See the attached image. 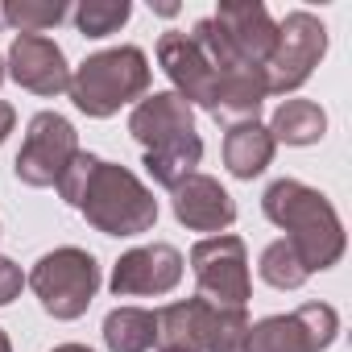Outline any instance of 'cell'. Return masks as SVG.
<instances>
[{
  "instance_id": "cell-9",
  "label": "cell",
  "mask_w": 352,
  "mask_h": 352,
  "mask_svg": "<svg viewBox=\"0 0 352 352\" xmlns=\"http://www.w3.org/2000/svg\"><path fill=\"white\" fill-rule=\"evenodd\" d=\"M75 153H79L75 124L58 112H38L30 120V133H25V145L17 153L13 170L25 187H54Z\"/></svg>"
},
{
  "instance_id": "cell-7",
  "label": "cell",
  "mask_w": 352,
  "mask_h": 352,
  "mask_svg": "<svg viewBox=\"0 0 352 352\" xmlns=\"http://www.w3.org/2000/svg\"><path fill=\"white\" fill-rule=\"evenodd\" d=\"M327 50V30L315 13H286V21L278 25V46L265 63V91H294L311 79V71L319 67Z\"/></svg>"
},
{
  "instance_id": "cell-25",
  "label": "cell",
  "mask_w": 352,
  "mask_h": 352,
  "mask_svg": "<svg viewBox=\"0 0 352 352\" xmlns=\"http://www.w3.org/2000/svg\"><path fill=\"white\" fill-rule=\"evenodd\" d=\"M54 352H91V348H83V344H58Z\"/></svg>"
},
{
  "instance_id": "cell-13",
  "label": "cell",
  "mask_w": 352,
  "mask_h": 352,
  "mask_svg": "<svg viewBox=\"0 0 352 352\" xmlns=\"http://www.w3.org/2000/svg\"><path fill=\"white\" fill-rule=\"evenodd\" d=\"M183 278V253L174 245H141V249H129L116 270H112V294L116 298H129V294H170Z\"/></svg>"
},
{
  "instance_id": "cell-1",
  "label": "cell",
  "mask_w": 352,
  "mask_h": 352,
  "mask_svg": "<svg viewBox=\"0 0 352 352\" xmlns=\"http://www.w3.org/2000/svg\"><path fill=\"white\" fill-rule=\"evenodd\" d=\"M129 133L145 149V166L153 174V183H162L170 191L187 174H195V166L204 157V141L195 133V108L174 91L145 96L129 116Z\"/></svg>"
},
{
  "instance_id": "cell-24",
  "label": "cell",
  "mask_w": 352,
  "mask_h": 352,
  "mask_svg": "<svg viewBox=\"0 0 352 352\" xmlns=\"http://www.w3.org/2000/svg\"><path fill=\"white\" fill-rule=\"evenodd\" d=\"M13 124H17V112H13V104H5V100H0V145H5V137L13 133Z\"/></svg>"
},
{
  "instance_id": "cell-4",
  "label": "cell",
  "mask_w": 352,
  "mask_h": 352,
  "mask_svg": "<svg viewBox=\"0 0 352 352\" xmlns=\"http://www.w3.org/2000/svg\"><path fill=\"white\" fill-rule=\"evenodd\" d=\"M249 327L253 323L245 307L187 298L157 311V348L162 352H245Z\"/></svg>"
},
{
  "instance_id": "cell-26",
  "label": "cell",
  "mask_w": 352,
  "mask_h": 352,
  "mask_svg": "<svg viewBox=\"0 0 352 352\" xmlns=\"http://www.w3.org/2000/svg\"><path fill=\"white\" fill-rule=\"evenodd\" d=\"M0 352H13V344H9V336H5V327H0Z\"/></svg>"
},
{
  "instance_id": "cell-11",
  "label": "cell",
  "mask_w": 352,
  "mask_h": 352,
  "mask_svg": "<svg viewBox=\"0 0 352 352\" xmlns=\"http://www.w3.org/2000/svg\"><path fill=\"white\" fill-rule=\"evenodd\" d=\"M212 25L220 30L224 46L241 63L265 71V63H270V54L278 46V21L270 17V9L261 0H224L216 9V17H212Z\"/></svg>"
},
{
  "instance_id": "cell-17",
  "label": "cell",
  "mask_w": 352,
  "mask_h": 352,
  "mask_svg": "<svg viewBox=\"0 0 352 352\" xmlns=\"http://www.w3.org/2000/svg\"><path fill=\"white\" fill-rule=\"evenodd\" d=\"M104 344H108V352H149L157 344V311H141V307L108 311Z\"/></svg>"
},
{
  "instance_id": "cell-22",
  "label": "cell",
  "mask_w": 352,
  "mask_h": 352,
  "mask_svg": "<svg viewBox=\"0 0 352 352\" xmlns=\"http://www.w3.org/2000/svg\"><path fill=\"white\" fill-rule=\"evenodd\" d=\"M96 162H100L96 153H83V149H79V153L71 157V166L63 170V179L54 183V187H58V195H63L71 208H79V199H83V191H87V179H91Z\"/></svg>"
},
{
  "instance_id": "cell-6",
  "label": "cell",
  "mask_w": 352,
  "mask_h": 352,
  "mask_svg": "<svg viewBox=\"0 0 352 352\" xmlns=\"http://www.w3.org/2000/svg\"><path fill=\"white\" fill-rule=\"evenodd\" d=\"M30 286H34V294L42 298V307L54 319H79L91 307L96 290H100V265H96V257L87 249L67 245V249L46 253L34 265Z\"/></svg>"
},
{
  "instance_id": "cell-16",
  "label": "cell",
  "mask_w": 352,
  "mask_h": 352,
  "mask_svg": "<svg viewBox=\"0 0 352 352\" xmlns=\"http://www.w3.org/2000/svg\"><path fill=\"white\" fill-rule=\"evenodd\" d=\"M274 157V137L265 124L257 120H241L228 129L224 137V166L228 174H236V179H257V174L270 166Z\"/></svg>"
},
{
  "instance_id": "cell-3",
  "label": "cell",
  "mask_w": 352,
  "mask_h": 352,
  "mask_svg": "<svg viewBox=\"0 0 352 352\" xmlns=\"http://www.w3.org/2000/svg\"><path fill=\"white\" fill-rule=\"evenodd\" d=\"M79 212L104 236H141L157 224V199L133 170L116 162H96Z\"/></svg>"
},
{
  "instance_id": "cell-5",
  "label": "cell",
  "mask_w": 352,
  "mask_h": 352,
  "mask_svg": "<svg viewBox=\"0 0 352 352\" xmlns=\"http://www.w3.org/2000/svg\"><path fill=\"white\" fill-rule=\"evenodd\" d=\"M71 100L87 116H112L133 100H145L149 91V58L137 46H116L91 54L71 75Z\"/></svg>"
},
{
  "instance_id": "cell-23",
  "label": "cell",
  "mask_w": 352,
  "mask_h": 352,
  "mask_svg": "<svg viewBox=\"0 0 352 352\" xmlns=\"http://www.w3.org/2000/svg\"><path fill=\"white\" fill-rule=\"evenodd\" d=\"M21 286H25L21 265H17V261H9V257H0V307H9V302L21 294Z\"/></svg>"
},
{
  "instance_id": "cell-14",
  "label": "cell",
  "mask_w": 352,
  "mask_h": 352,
  "mask_svg": "<svg viewBox=\"0 0 352 352\" xmlns=\"http://www.w3.org/2000/svg\"><path fill=\"white\" fill-rule=\"evenodd\" d=\"M9 75L34 96H58L71 87V67L63 50L42 34H17L9 46Z\"/></svg>"
},
{
  "instance_id": "cell-20",
  "label": "cell",
  "mask_w": 352,
  "mask_h": 352,
  "mask_svg": "<svg viewBox=\"0 0 352 352\" xmlns=\"http://www.w3.org/2000/svg\"><path fill=\"white\" fill-rule=\"evenodd\" d=\"M129 13H133L129 0H83L75 9V25L87 38H108L129 21Z\"/></svg>"
},
{
  "instance_id": "cell-19",
  "label": "cell",
  "mask_w": 352,
  "mask_h": 352,
  "mask_svg": "<svg viewBox=\"0 0 352 352\" xmlns=\"http://www.w3.org/2000/svg\"><path fill=\"white\" fill-rule=\"evenodd\" d=\"M67 17L63 0H13V5L0 9V25H13L21 34H42L50 25H58Z\"/></svg>"
},
{
  "instance_id": "cell-15",
  "label": "cell",
  "mask_w": 352,
  "mask_h": 352,
  "mask_svg": "<svg viewBox=\"0 0 352 352\" xmlns=\"http://www.w3.org/2000/svg\"><path fill=\"white\" fill-rule=\"evenodd\" d=\"M174 216H179V224H187L191 232H216L220 236L236 220V204L212 174L195 170L174 187Z\"/></svg>"
},
{
  "instance_id": "cell-10",
  "label": "cell",
  "mask_w": 352,
  "mask_h": 352,
  "mask_svg": "<svg viewBox=\"0 0 352 352\" xmlns=\"http://www.w3.org/2000/svg\"><path fill=\"white\" fill-rule=\"evenodd\" d=\"M340 331V315L327 302H307L290 315H270L249 327L245 352H323Z\"/></svg>"
},
{
  "instance_id": "cell-8",
  "label": "cell",
  "mask_w": 352,
  "mask_h": 352,
  "mask_svg": "<svg viewBox=\"0 0 352 352\" xmlns=\"http://www.w3.org/2000/svg\"><path fill=\"white\" fill-rule=\"evenodd\" d=\"M191 270H195V282H199V298H208V302L245 307L249 294H253L249 253H245V241L232 236V232L199 241L191 249Z\"/></svg>"
},
{
  "instance_id": "cell-12",
  "label": "cell",
  "mask_w": 352,
  "mask_h": 352,
  "mask_svg": "<svg viewBox=\"0 0 352 352\" xmlns=\"http://www.w3.org/2000/svg\"><path fill=\"white\" fill-rule=\"evenodd\" d=\"M157 63H162V71L170 75L174 96H183L191 108H195V104L208 108V112L216 108V71H212L208 54L199 50V42H195L191 34H179V30L162 34V42H157Z\"/></svg>"
},
{
  "instance_id": "cell-18",
  "label": "cell",
  "mask_w": 352,
  "mask_h": 352,
  "mask_svg": "<svg viewBox=\"0 0 352 352\" xmlns=\"http://www.w3.org/2000/svg\"><path fill=\"white\" fill-rule=\"evenodd\" d=\"M323 133H327V116H323V108L311 104V100H286V104L274 112V120H270L274 145H278V141H286V145H315Z\"/></svg>"
},
{
  "instance_id": "cell-2",
  "label": "cell",
  "mask_w": 352,
  "mask_h": 352,
  "mask_svg": "<svg viewBox=\"0 0 352 352\" xmlns=\"http://www.w3.org/2000/svg\"><path fill=\"white\" fill-rule=\"evenodd\" d=\"M261 208L286 232V241L298 253L307 274L331 270L344 257V224H340L336 208L327 204V195H319L315 187H307L298 179H278L261 195Z\"/></svg>"
},
{
  "instance_id": "cell-21",
  "label": "cell",
  "mask_w": 352,
  "mask_h": 352,
  "mask_svg": "<svg viewBox=\"0 0 352 352\" xmlns=\"http://www.w3.org/2000/svg\"><path fill=\"white\" fill-rule=\"evenodd\" d=\"M261 278H265L270 286H278V290H298L311 274L302 270V261H298V253L290 249V241H274V245L261 253Z\"/></svg>"
},
{
  "instance_id": "cell-27",
  "label": "cell",
  "mask_w": 352,
  "mask_h": 352,
  "mask_svg": "<svg viewBox=\"0 0 352 352\" xmlns=\"http://www.w3.org/2000/svg\"><path fill=\"white\" fill-rule=\"evenodd\" d=\"M0 79H5V58H0Z\"/></svg>"
}]
</instances>
